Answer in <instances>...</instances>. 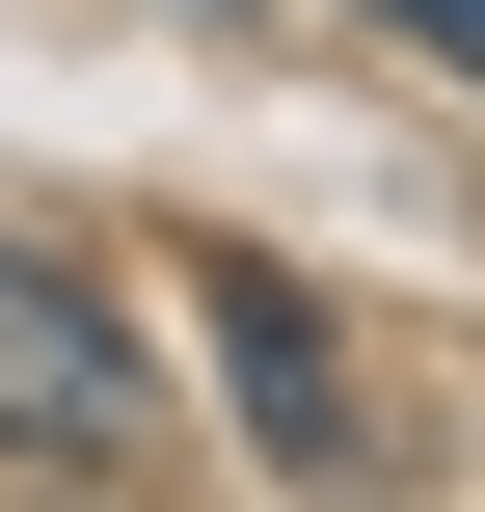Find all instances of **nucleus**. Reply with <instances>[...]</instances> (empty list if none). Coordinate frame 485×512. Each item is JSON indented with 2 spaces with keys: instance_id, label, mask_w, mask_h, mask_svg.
I'll return each mask as SVG.
<instances>
[{
  "instance_id": "obj_3",
  "label": "nucleus",
  "mask_w": 485,
  "mask_h": 512,
  "mask_svg": "<svg viewBox=\"0 0 485 512\" xmlns=\"http://www.w3.org/2000/svg\"><path fill=\"white\" fill-rule=\"evenodd\" d=\"M378 27H405V54H459V81H485V0H378Z\"/></svg>"
},
{
  "instance_id": "obj_1",
  "label": "nucleus",
  "mask_w": 485,
  "mask_h": 512,
  "mask_svg": "<svg viewBox=\"0 0 485 512\" xmlns=\"http://www.w3.org/2000/svg\"><path fill=\"white\" fill-rule=\"evenodd\" d=\"M135 432H162L135 324H108L54 243H0V459H135Z\"/></svg>"
},
{
  "instance_id": "obj_2",
  "label": "nucleus",
  "mask_w": 485,
  "mask_h": 512,
  "mask_svg": "<svg viewBox=\"0 0 485 512\" xmlns=\"http://www.w3.org/2000/svg\"><path fill=\"white\" fill-rule=\"evenodd\" d=\"M216 378H243V432H270L297 486H378V432H351V351H324V297H297L270 243H216Z\"/></svg>"
}]
</instances>
